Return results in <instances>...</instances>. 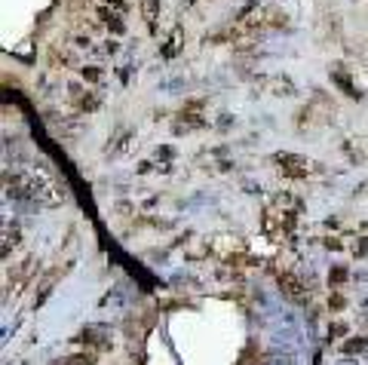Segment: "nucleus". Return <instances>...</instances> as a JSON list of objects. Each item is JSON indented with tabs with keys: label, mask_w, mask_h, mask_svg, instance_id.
Instances as JSON below:
<instances>
[{
	"label": "nucleus",
	"mask_w": 368,
	"mask_h": 365,
	"mask_svg": "<svg viewBox=\"0 0 368 365\" xmlns=\"http://www.w3.org/2000/svg\"><path fill=\"white\" fill-rule=\"evenodd\" d=\"M273 160L283 166V172H286L289 178H304V175L310 172V163H307L304 157H295V154H276Z\"/></svg>",
	"instance_id": "nucleus-1"
},
{
	"label": "nucleus",
	"mask_w": 368,
	"mask_h": 365,
	"mask_svg": "<svg viewBox=\"0 0 368 365\" xmlns=\"http://www.w3.org/2000/svg\"><path fill=\"white\" fill-rule=\"evenodd\" d=\"M92 362H95V353H74V356L55 359L52 365H92Z\"/></svg>",
	"instance_id": "nucleus-2"
},
{
	"label": "nucleus",
	"mask_w": 368,
	"mask_h": 365,
	"mask_svg": "<svg viewBox=\"0 0 368 365\" xmlns=\"http://www.w3.org/2000/svg\"><path fill=\"white\" fill-rule=\"evenodd\" d=\"M141 9H144V18L154 25L157 15H160V0H141Z\"/></svg>",
	"instance_id": "nucleus-3"
},
{
	"label": "nucleus",
	"mask_w": 368,
	"mask_h": 365,
	"mask_svg": "<svg viewBox=\"0 0 368 365\" xmlns=\"http://www.w3.org/2000/svg\"><path fill=\"white\" fill-rule=\"evenodd\" d=\"M279 286H286L292 298H301V292H304V286H301L298 280H292V276H279Z\"/></svg>",
	"instance_id": "nucleus-4"
},
{
	"label": "nucleus",
	"mask_w": 368,
	"mask_h": 365,
	"mask_svg": "<svg viewBox=\"0 0 368 365\" xmlns=\"http://www.w3.org/2000/svg\"><path fill=\"white\" fill-rule=\"evenodd\" d=\"M344 350H347V353H353V350H365V338H353L350 344H344Z\"/></svg>",
	"instance_id": "nucleus-5"
},
{
	"label": "nucleus",
	"mask_w": 368,
	"mask_h": 365,
	"mask_svg": "<svg viewBox=\"0 0 368 365\" xmlns=\"http://www.w3.org/2000/svg\"><path fill=\"white\" fill-rule=\"evenodd\" d=\"M329 280H332V283H344V280H347V270H344V267H338V270H332V276H329Z\"/></svg>",
	"instance_id": "nucleus-6"
},
{
	"label": "nucleus",
	"mask_w": 368,
	"mask_h": 365,
	"mask_svg": "<svg viewBox=\"0 0 368 365\" xmlns=\"http://www.w3.org/2000/svg\"><path fill=\"white\" fill-rule=\"evenodd\" d=\"M83 77H86V80H95V83L101 80V74H98V68H86V71H83Z\"/></svg>",
	"instance_id": "nucleus-7"
},
{
	"label": "nucleus",
	"mask_w": 368,
	"mask_h": 365,
	"mask_svg": "<svg viewBox=\"0 0 368 365\" xmlns=\"http://www.w3.org/2000/svg\"><path fill=\"white\" fill-rule=\"evenodd\" d=\"M329 304H332V307H335V310H341V307H344V298H341V295H335V298H332V301H329Z\"/></svg>",
	"instance_id": "nucleus-8"
}]
</instances>
